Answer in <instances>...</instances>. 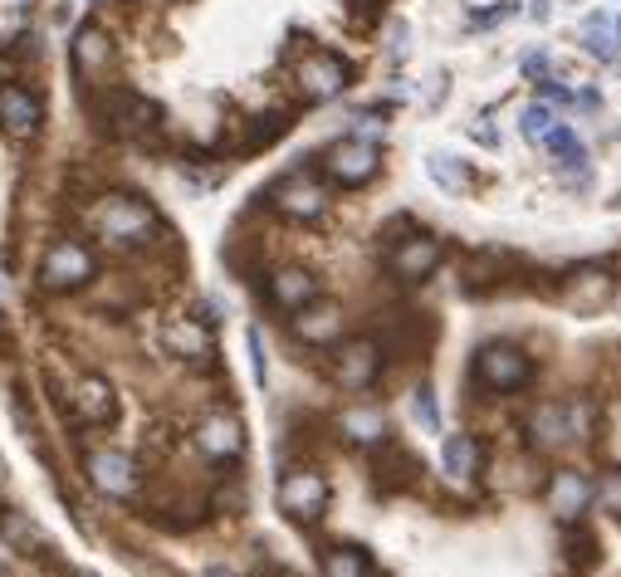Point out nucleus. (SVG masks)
Instances as JSON below:
<instances>
[{
    "instance_id": "6ab92c4d",
    "label": "nucleus",
    "mask_w": 621,
    "mask_h": 577,
    "mask_svg": "<svg viewBox=\"0 0 621 577\" xmlns=\"http://www.w3.org/2000/svg\"><path fill=\"white\" fill-rule=\"evenodd\" d=\"M74 406H78V416L84 421H94V426H104V421H113L118 416V397H113V387L104 377H84L74 387Z\"/></svg>"
},
{
    "instance_id": "72a5a7b5",
    "label": "nucleus",
    "mask_w": 621,
    "mask_h": 577,
    "mask_svg": "<svg viewBox=\"0 0 621 577\" xmlns=\"http://www.w3.org/2000/svg\"><path fill=\"white\" fill-rule=\"evenodd\" d=\"M568 558H572V568H587V563H592V538L572 534V548H568Z\"/></svg>"
},
{
    "instance_id": "393cba45",
    "label": "nucleus",
    "mask_w": 621,
    "mask_h": 577,
    "mask_svg": "<svg viewBox=\"0 0 621 577\" xmlns=\"http://www.w3.org/2000/svg\"><path fill=\"white\" fill-rule=\"evenodd\" d=\"M544 142H548V152L558 157V167H568V172H582V162H587V147L578 142V132H572V128H563V122H553V128L544 132Z\"/></svg>"
},
{
    "instance_id": "f704fd0d",
    "label": "nucleus",
    "mask_w": 621,
    "mask_h": 577,
    "mask_svg": "<svg viewBox=\"0 0 621 577\" xmlns=\"http://www.w3.org/2000/svg\"><path fill=\"white\" fill-rule=\"evenodd\" d=\"M250 362H255V382H265V338H259V328H250Z\"/></svg>"
},
{
    "instance_id": "f257e3e1",
    "label": "nucleus",
    "mask_w": 621,
    "mask_h": 577,
    "mask_svg": "<svg viewBox=\"0 0 621 577\" xmlns=\"http://www.w3.org/2000/svg\"><path fill=\"white\" fill-rule=\"evenodd\" d=\"M94 225L113 245H147L157 235V211L128 191H113L94 206Z\"/></svg>"
},
{
    "instance_id": "58836bf2",
    "label": "nucleus",
    "mask_w": 621,
    "mask_h": 577,
    "mask_svg": "<svg viewBox=\"0 0 621 577\" xmlns=\"http://www.w3.org/2000/svg\"><path fill=\"white\" fill-rule=\"evenodd\" d=\"M265 577H293V573H265Z\"/></svg>"
},
{
    "instance_id": "7ed1b4c3",
    "label": "nucleus",
    "mask_w": 621,
    "mask_h": 577,
    "mask_svg": "<svg viewBox=\"0 0 621 577\" xmlns=\"http://www.w3.org/2000/svg\"><path fill=\"white\" fill-rule=\"evenodd\" d=\"M279 509H285L293 524L323 519V509H329V480L319 470H289L279 480Z\"/></svg>"
},
{
    "instance_id": "c85d7f7f",
    "label": "nucleus",
    "mask_w": 621,
    "mask_h": 577,
    "mask_svg": "<svg viewBox=\"0 0 621 577\" xmlns=\"http://www.w3.org/2000/svg\"><path fill=\"white\" fill-rule=\"evenodd\" d=\"M582 50L597 54V60H617V40H612V25H607V15H587V20H582Z\"/></svg>"
},
{
    "instance_id": "2f4dec72",
    "label": "nucleus",
    "mask_w": 621,
    "mask_h": 577,
    "mask_svg": "<svg viewBox=\"0 0 621 577\" xmlns=\"http://www.w3.org/2000/svg\"><path fill=\"white\" fill-rule=\"evenodd\" d=\"M416 421H421L426 431H440V412H436L431 392H416Z\"/></svg>"
},
{
    "instance_id": "4be33fe9",
    "label": "nucleus",
    "mask_w": 621,
    "mask_h": 577,
    "mask_svg": "<svg viewBox=\"0 0 621 577\" xmlns=\"http://www.w3.org/2000/svg\"><path fill=\"white\" fill-rule=\"evenodd\" d=\"M426 177H431L446 196H465L470 181H475V177H470V167L460 162V157H450V152H431V157H426Z\"/></svg>"
},
{
    "instance_id": "6e6552de",
    "label": "nucleus",
    "mask_w": 621,
    "mask_h": 577,
    "mask_svg": "<svg viewBox=\"0 0 621 577\" xmlns=\"http://www.w3.org/2000/svg\"><path fill=\"white\" fill-rule=\"evenodd\" d=\"M347 64L338 60V54H329V50H313V54H303L299 60V70H293V78H299V88L309 98H338L347 88Z\"/></svg>"
},
{
    "instance_id": "412c9836",
    "label": "nucleus",
    "mask_w": 621,
    "mask_h": 577,
    "mask_svg": "<svg viewBox=\"0 0 621 577\" xmlns=\"http://www.w3.org/2000/svg\"><path fill=\"white\" fill-rule=\"evenodd\" d=\"M108 60H113V40L104 35L98 25H84L74 35V64H78V74H98V70H108Z\"/></svg>"
},
{
    "instance_id": "a19ab883",
    "label": "nucleus",
    "mask_w": 621,
    "mask_h": 577,
    "mask_svg": "<svg viewBox=\"0 0 621 577\" xmlns=\"http://www.w3.org/2000/svg\"><path fill=\"white\" fill-rule=\"evenodd\" d=\"M0 299H6V279H0Z\"/></svg>"
},
{
    "instance_id": "bb28decb",
    "label": "nucleus",
    "mask_w": 621,
    "mask_h": 577,
    "mask_svg": "<svg viewBox=\"0 0 621 577\" xmlns=\"http://www.w3.org/2000/svg\"><path fill=\"white\" fill-rule=\"evenodd\" d=\"M323 577H367V553L338 543V548L323 553Z\"/></svg>"
},
{
    "instance_id": "f8f14e48",
    "label": "nucleus",
    "mask_w": 621,
    "mask_h": 577,
    "mask_svg": "<svg viewBox=\"0 0 621 577\" xmlns=\"http://www.w3.org/2000/svg\"><path fill=\"white\" fill-rule=\"evenodd\" d=\"M548 504L563 524H578L587 514V504H592V484H587L578 470H553L548 474Z\"/></svg>"
},
{
    "instance_id": "4c0bfd02",
    "label": "nucleus",
    "mask_w": 621,
    "mask_h": 577,
    "mask_svg": "<svg viewBox=\"0 0 621 577\" xmlns=\"http://www.w3.org/2000/svg\"><path fill=\"white\" fill-rule=\"evenodd\" d=\"M206 577H235L231 568H206Z\"/></svg>"
},
{
    "instance_id": "2eb2a0df",
    "label": "nucleus",
    "mask_w": 621,
    "mask_h": 577,
    "mask_svg": "<svg viewBox=\"0 0 621 577\" xmlns=\"http://www.w3.org/2000/svg\"><path fill=\"white\" fill-rule=\"evenodd\" d=\"M0 128L10 138H30L40 128V98L20 84H0Z\"/></svg>"
},
{
    "instance_id": "a211bd4d",
    "label": "nucleus",
    "mask_w": 621,
    "mask_h": 577,
    "mask_svg": "<svg viewBox=\"0 0 621 577\" xmlns=\"http://www.w3.org/2000/svg\"><path fill=\"white\" fill-rule=\"evenodd\" d=\"M528 431H534V440H538L544 450L568 446V440H572V416H568V406H558V402L534 406V416H528Z\"/></svg>"
},
{
    "instance_id": "b1692460",
    "label": "nucleus",
    "mask_w": 621,
    "mask_h": 577,
    "mask_svg": "<svg viewBox=\"0 0 621 577\" xmlns=\"http://www.w3.org/2000/svg\"><path fill=\"white\" fill-rule=\"evenodd\" d=\"M343 436L353 440V446H382V440H387V416L372 412V406H357V412L343 416Z\"/></svg>"
},
{
    "instance_id": "0eeeda50",
    "label": "nucleus",
    "mask_w": 621,
    "mask_h": 577,
    "mask_svg": "<svg viewBox=\"0 0 621 577\" xmlns=\"http://www.w3.org/2000/svg\"><path fill=\"white\" fill-rule=\"evenodd\" d=\"M269 201H275V211H279V216H289V221H319L323 206H329V191H323V181L293 172L285 181H275Z\"/></svg>"
},
{
    "instance_id": "c756f323",
    "label": "nucleus",
    "mask_w": 621,
    "mask_h": 577,
    "mask_svg": "<svg viewBox=\"0 0 621 577\" xmlns=\"http://www.w3.org/2000/svg\"><path fill=\"white\" fill-rule=\"evenodd\" d=\"M597 504H602L607 514L621 519V466H612L602 480H597Z\"/></svg>"
},
{
    "instance_id": "423d86ee",
    "label": "nucleus",
    "mask_w": 621,
    "mask_h": 577,
    "mask_svg": "<svg viewBox=\"0 0 621 577\" xmlns=\"http://www.w3.org/2000/svg\"><path fill=\"white\" fill-rule=\"evenodd\" d=\"M88 480H94L98 494H108V500H138V490H142L138 460L122 456V450H94V456H88Z\"/></svg>"
},
{
    "instance_id": "f03ea898",
    "label": "nucleus",
    "mask_w": 621,
    "mask_h": 577,
    "mask_svg": "<svg viewBox=\"0 0 621 577\" xmlns=\"http://www.w3.org/2000/svg\"><path fill=\"white\" fill-rule=\"evenodd\" d=\"M94 275H98L94 255H88V245H78V241H54L50 250H44V259H40V285L50 293L84 289Z\"/></svg>"
},
{
    "instance_id": "a878e982",
    "label": "nucleus",
    "mask_w": 621,
    "mask_h": 577,
    "mask_svg": "<svg viewBox=\"0 0 621 577\" xmlns=\"http://www.w3.org/2000/svg\"><path fill=\"white\" fill-rule=\"evenodd\" d=\"M152 122H157V108L147 104V98H138V94H122L118 98V113H113V128H118V132H128V138H132V132H147Z\"/></svg>"
},
{
    "instance_id": "79ce46f5",
    "label": "nucleus",
    "mask_w": 621,
    "mask_h": 577,
    "mask_svg": "<svg viewBox=\"0 0 621 577\" xmlns=\"http://www.w3.org/2000/svg\"><path fill=\"white\" fill-rule=\"evenodd\" d=\"M74 577H94V573H74Z\"/></svg>"
},
{
    "instance_id": "20e7f679",
    "label": "nucleus",
    "mask_w": 621,
    "mask_h": 577,
    "mask_svg": "<svg viewBox=\"0 0 621 577\" xmlns=\"http://www.w3.org/2000/svg\"><path fill=\"white\" fill-rule=\"evenodd\" d=\"M475 377L490 392H518L534 377V362L518 353L514 343H490V348H480V357H475Z\"/></svg>"
},
{
    "instance_id": "9b49d317",
    "label": "nucleus",
    "mask_w": 621,
    "mask_h": 577,
    "mask_svg": "<svg viewBox=\"0 0 621 577\" xmlns=\"http://www.w3.org/2000/svg\"><path fill=\"white\" fill-rule=\"evenodd\" d=\"M436 265H440V241H431V235H406L397 250H392V275L406 279V285L431 279Z\"/></svg>"
},
{
    "instance_id": "1a4fd4ad",
    "label": "nucleus",
    "mask_w": 621,
    "mask_h": 577,
    "mask_svg": "<svg viewBox=\"0 0 621 577\" xmlns=\"http://www.w3.org/2000/svg\"><path fill=\"white\" fill-rule=\"evenodd\" d=\"M612 293H617V279L607 269H572L568 285L558 289V299L568 313H597L602 303H612Z\"/></svg>"
},
{
    "instance_id": "cd10ccee",
    "label": "nucleus",
    "mask_w": 621,
    "mask_h": 577,
    "mask_svg": "<svg viewBox=\"0 0 621 577\" xmlns=\"http://www.w3.org/2000/svg\"><path fill=\"white\" fill-rule=\"evenodd\" d=\"M411 474H416V460L406 456L401 446H387V450H382V460H377V480L387 484V490H397V484H411Z\"/></svg>"
},
{
    "instance_id": "c9c22d12",
    "label": "nucleus",
    "mask_w": 621,
    "mask_h": 577,
    "mask_svg": "<svg viewBox=\"0 0 621 577\" xmlns=\"http://www.w3.org/2000/svg\"><path fill=\"white\" fill-rule=\"evenodd\" d=\"M406 54H411V30L392 25V60H406Z\"/></svg>"
},
{
    "instance_id": "e433bc0d",
    "label": "nucleus",
    "mask_w": 621,
    "mask_h": 577,
    "mask_svg": "<svg viewBox=\"0 0 621 577\" xmlns=\"http://www.w3.org/2000/svg\"><path fill=\"white\" fill-rule=\"evenodd\" d=\"M470 138H475V142H484V147H494V142H500V132H494V122H470Z\"/></svg>"
},
{
    "instance_id": "39448f33",
    "label": "nucleus",
    "mask_w": 621,
    "mask_h": 577,
    "mask_svg": "<svg viewBox=\"0 0 621 577\" xmlns=\"http://www.w3.org/2000/svg\"><path fill=\"white\" fill-rule=\"evenodd\" d=\"M382 157H377V142H363V138H343L329 147L323 157V172H329L338 186H363V181L377 177Z\"/></svg>"
},
{
    "instance_id": "473e14b6",
    "label": "nucleus",
    "mask_w": 621,
    "mask_h": 577,
    "mask_svg": "<svg viewBox=\"0 0 621 577\" xmlns=\"http://www.w3.org/2000/svg\"><path fill=\"white\" fill-rule=\"evenodd\" d=\"M548 70H553V60L544 50H534V54H524V60H518V74H524V78H544Z\"/></svg>"
},
{
    "instance_id": "4468645a",
    "label": "nucleus",
    "mask_w": 621,
    "mask_h": 577,
    "mask_svg": "<svg viewBox=\"0 0 621 577\" xmlns=\"http://www.w3.org/2000/svg\"><path fill=\"white\" fill-rule=\"evenodd\" d=\"M293 333L313 348H329L343 338V309H338V303H319V299L303 303V309L293 313Z\"/></svg>"
},
{
    "instance_id": "aec40b11",
    "label": "nucleus",
    "mask_w": 621,
    "mask_h": 577,
    "mask_svg": "<svg viewBox=\"0 0 621 577\" xmlns=\"http://www.w3.org/2000/svg\"><path fill=\"white\" fill-rule=\"evenodd\" d=\"M0 538H6V548H15V553H44L50 548L44 528L30 514H20V509H0Z\"/></svg>"
},
{
    "instance_id": "ea45409f",
    "label": "nucleus",
    "mask_w": 621,
    "mask_h": 577,
    "mask_svg": "<svg viewBox=\"0 0 621 577\" xmlns=\"http://www.w3.org/2000/svg\"><path fill=\"white\" fill-rule=\"evenodd\" d=\"M0 480H6V460H0Z\"/></svg>"
},
{
    "instance_id": "f3484780",
    "label": "nucleus",
    "mask_w": 621,
    "mask_h": 577,
    "mask_svg": "<svg viewBox=\"0 0 621 577\" xmlns=\"http://www.w3.org/2000/svg\"><path fill=\"white\" fill-rule=\"evenodd\" d=\"M162 338H167V353H176V357H186V362H211V353H216L206 323H196V319H172Z\"/></svg>"
},
{
    "instance_id": "ddd939ff",
    "label": "nucleus",
    "mask_w": 621,
    "mask_h": 577,
    "mask_svg": "<svg viewBox=\"0 0 621 577\" xmlns=\"http://www.w3.org/2000/svg\"><path fill=\"white\" fill-rule=\"evenodd\" d=\"M196 446L206 450L211 460H240V450H245V426L235 421L231 412H216V416H206V421L196 426Z\"/></svg>"
},
{
    "instance_id": "7c9ffc66",
    "label": "nucleus",
    "mask_w": 621,
    "mask_h": 577,
    "mask_svg": "<svg viewBox=\"0 0 621 577\" xmlns=\"http://www.w3.org/2000/svg\"><path fill=\"white\" fill-rule=\"evenodd\" d=\"M553 122H558V118H553V108L544 104V98L524 108V132H528V138H544V132L553 128Z\"/></svg>"
},
{
    "instance_id": "9d476101",
    "label": "nucleus",
    "mask_w": 621,
    "mask_h": 577,
    "mask_svg": "<svg viewBox=\"0 0 621 577\" xmlns=\"http://www.w3.org/2000/svg\"><path fill=\"white\" fill-rule=\"evenodd\" d=\"M377 372H382V348L372 343V338H353V343L338 348V382H343V387L363 392L377 382Z\"/></svg>"
},
{
    "instance_id": "5701e85b",
    "label": "nucleus",
    "mask_w": 621,
    "mask_h": 577,
    "mask_svg": "<svg viewBox=\"0 0 621 577\" xmlns=\"http://www.w3.org/2000/svg\"><path fill=\"white\" fill-rule=\"evenodd\" d=\"M440 466H446V474H456V480H470V474L480 470V440L475 436H446Z\"/></svg>"
},
{
    "instance_id": "dca6fc26",
    "label": "nucleus",
    "mask_w": 621,
    "mask_h": 577,
    "mask_svg": "<svg viewBox=\"0 0 621 577\" xmlns=\"http://www.w3.org/2000/svg\"><path fill=\"white\" fill-rule=\"evenodd\" d=\"M319 299V279L309 275V269H275L269 275V303L275 309H285V313H299L303 303H313Z\"/></svg>"
}]
</instances>
